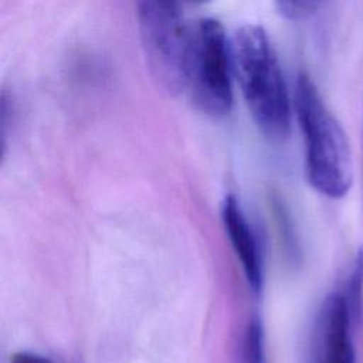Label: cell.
Listing matches in <instances>:
<instances>
[{"label":"cell","mask_w":363,"mask_h":363,"mask_svg":"<svg viewBox=\"0 0 363 363\" xmlns=\"http://www.w3.org/2000/svg\"><path fill=\"white\" fill-rule=\"evenodd\" d=\"M231 58L255 125L268 139L284 140L291 132V99L267 31L252 23L238 27L231 41Z\"/></svg>","instance_id":"6da1fadb"},{"label":"cell","mask_w":363,"mask_h":363,"mask_svg":"<svg viewBox=\"0 0 363 363\" xmlns=\"http://www.w3.org/2000/svg\"><path fill=\"white\" fill-rule=\"evenodd\" d=\"M294 105L305 143L309 184L329 199L345 197L353 182L350 145L342 125L328 109L306 72L296 78Z\"/></svg>","instance_id":"7a4b0ae2"},{"label":"cell","mask_w":363,"mask_h":363,"mask_svg":"<svg viewBox=\"0 0 363 363\" xmlns=\"http://www.w3.org/2000/svg\"><path fill=\"white\" fill-rule=\"evenodd\" d=\"M233 58L223 24L211 17L187 26L183 92L197 111L211 118L230 113L234 102Z\"/></svg>","instance_id":"3957f363"},{"label":"cell","mask_w":363,"mask_h":363,"mask_svg":"<svg viewBox=\"0 0 363 363\" xmlns=\"http://www.w3.org/2000/svg\"><path fill=\"white\" fill-rule=\"evenodd\" d=\"M140 47L153 82L167 95L183 92L187 26L182 0H135Z\"/></svg>","instance_id":"277c9868"},{"label":"cell","mask_w":363,"mask_h":363,"mask_svg":"<svg viewBox=\"0 0 363 363\" xmlns=\"http://www.w3.org/2000/svg\"><path fill=\"white\" fill-rule=\"evenodd\" d=\"M352 328L353 319L345 294H330L315 322L309 363H357Z\"/></svg>","instance_id":"5b68a950"},{"label":"cell","mask_w":363,"mask_h":363,"mask_svg":"<svg viewBox=\"0 0 363 363\" xmlns=\"http://www.w3.org/2000/svg\"><path fill=\"white\" fill-rule=\"evenodd\" d=\"M221 217L231 247L240 259L245 279L251 289L258 294L262 289L264 282L262 258L255 234L234 196H225L221 207Z\"/></svg>","instance_id":"8992f818"},{"label":"cell","mask_w":363,"mask_h":363,"mask_svg":"<svg viewBox=\"0 0 363 363\" xmlns=\"http://www.w3.org/2000/svg\"><path fill=\"white\" fill-rule=\"evenodd\" d=\"M268 208L277 231V237L281 245V251L289 265H299L302 258V250L298 240V234L294 227V221L285 204V200L277 190L268 193Z\"/></svg>","instance_id":"52a82bcc"},{"label":"cell","mask_w":363,"mask_h":363,"mask_svg":"<svg viewBox=\"0 0 363 363\" xmlns=\"http://www.w3.org/2000/svg\"><path fill=\"white\" fill-rule=\"evenodd\" d=\"M240 363H267L264 329L258 318H252L244 330Z\"/></svg>","instance_id":"ba28073f"},{"label":"cell","mask_w":363,"mask_h":363,"mask_svg":"<svg viewBox=\"0 0 363 363\" xmlns=\"http://www.w3.org/2000/svg\"><path fill=\"white\" fill-rule=\"evenodd\" d=\"M343 294L347 299L353 323H362L363 322V250H359L356 254L347 289Z\"/></svg>","instance_id":"9c48e42d"},{"label":"cell","mask_w":363,"mask_h":363,"mask_svg":"<svg viewBox=\"0 0 363 363\" xmlns=\"http://www.w3.org/2000/svg\"><path fill=\"white\" fill-rule=\"evenodd\" d=\"M279 13L288 20H303L319 11L328 0H274Z\"/></svg>","instance_id":"30bf717a"},{"label":"cell","mask_w":363,"mask_h":363,"mask_svg":"<svg viewBox=\"0 0 363 363\" xmlns=\"http://www.w3.org/2000/svg\"><path fill=\"white\" fill-rule=\"evenodd\" d=\"M10 363H52L48 357L31 353V352H17L11 356Z\"/></svg>","instance_id":"8fae6325"},{"label":"cell","mask_w":363,"mask_h":363,"mask_svg":"<svg viewBox=\"0 0 363 363\" xmlns=\"http://www.w3.org/2000/svg\"><path fill=\"white\" fill-rule=\"evenodd\" d=\"M184 1H187L190 4H204V3H207L210 0H184Z\"/></svg>","instance_id":"7c38bea8"},{"label":"cell","mask_w":363,"mask_h":363,"mask_svg":"<svg viewBox=\"0 0 363 363\" xmlns=\"http://www.w3.org/2000/svg\"><path fill=\"white\" fill-rule=\"evenodd\" d=\"M362 150H363V130H362Z\"/></svg>","instance_id":"4fadbf2b"}]
</instances>
